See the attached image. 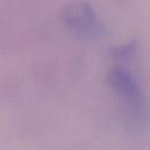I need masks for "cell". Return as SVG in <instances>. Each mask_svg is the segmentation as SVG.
<instances>
[{
	"mask_svg": "<svg viewBox=\"0 0 150 150\" xmlns=\"http://www.w3.org/2000/svg\"><path fill=\"white\" fill-rule=\"evenodd\" d=\"M107 82L120 101L122 115L125 117L128 125L139 128L143 120H145V105L136 77L129 70L115 67L109 70Z\"/></svg>",
	"mask_w": 150,
	"mask_h": 150,
	"instance_id": "obj_1",
	"label": "cell"
},
{
	"mask_svg": "<svg viewBox=\"0 0 150 150\" xmlns=\"http://www.w3.org/2000/svg\"><path fill=\"white\" fill-rule=\"evenodd\" d=\"M63 26L76 38L95 40L103 35V25L94 8L87 2L66 5L60 12Z\"/></svg>",
	"mask_w": 150,
	"mask_h": 150,
	"instance_id": "obj_2",
	"label": "cell"
}]
</instances>
